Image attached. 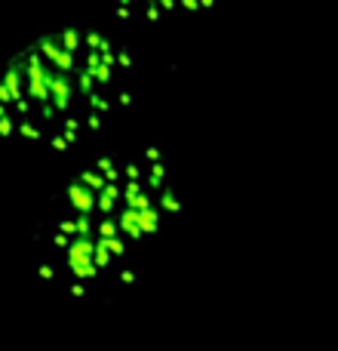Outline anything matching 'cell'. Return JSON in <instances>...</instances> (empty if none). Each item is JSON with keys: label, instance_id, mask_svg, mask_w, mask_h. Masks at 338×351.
I'll use <instances>...</instances> for the list:
<instances>
[{"label": "cell", "instance_id": "cell-1", "mask_svg": "<svg viewBox=\"0 0 338 351\" xmlns=\"http://www.w3.org/2000/svg\"><path fill=\"white\" fill-rule=\"evenodd\" d=\"M175 213L179 191L164 152L102 154L62 188L43 219L40 278L80 299L120 290Z\"/></svg>", "mask_w": 338, "mask_h": 351}, {"label": "cell", "instance_id": "cell-2", "mask_svg": "<svg viewBox=\"0 0 338 351\" xmlns=\"http://www.w3.org/2000/svg\"><path fill=\"white\" fill-rule=\"evenodd\" d=\"M133 86V56L114 37L92 28L49 31L0 74V136L71 148L127 108Z\"/></svg>", "mask_w": 338, "mask_h": 351}, {"label": "cell", "instance_id": "cell-3", "mask_svg": "<svg viewBox=\"0 0 338 351\" xmlns=\"http://www.w3.org/2000/svg\"><path fill=\"white\" fill-rule=\"evenodd\" d=\"M212 3L216 0H111V10L127 22H164L172 16L203 12Z\"/></svg>", "mask_w": 338, "mask_h": 351}]
</instances>
